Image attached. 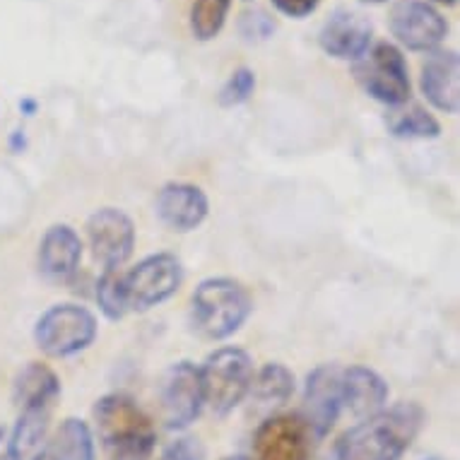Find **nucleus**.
Returning <instances> with one entry per match:
<instances>
[{
	"label": "nucleus",
	"instance_id": "obj_18",
	"mask_svg": "<svg viewBox=\"0 0 460 460\" xmlns=\"http://www.w3.org/2000/svg\"><path fill=\"white\" fill-rule=\"evenodd\" d=\"M15 405L22 410H53L61 395V381L56 371L41 362H30L15 378Z\"/></svg>",
	"mask_w": 460,
	"mask_h": 460
},
{
	"label": "nucleus",
	"instance_id": "obj_21",
	"mask_svg": "<svg viewBox=\"0 0 460 460\" xmlns=\"http://www.w3.org/2000/svg\"><path fill=\"white\" fill-rule=\"evenodd\" d=\"M49 460H94V438L87 422L68 417L46 446Z\"/></svg>",
	"mask_w": 460,
	"mask_h": 460
},
{
	"label": "nucleus",
	"instance_id": "obj_15",
	"mask_svg": "<svg viewBox=\"0 0 460 460\" xmlns=\"http://www.w3.org/2000/svg\"><path fill=\"white\" fill-rule=\"evenodd\" d=\"M420 87L434 109L458 113L460 109V61L458 53L434 51L422 66Z\"/></svg>",
	"mask_w": 460,
	"mask_h": 460
},
{
	"label": "nucleus",
	"instance_id": "obj_5",
	"mask_svg": "<svg viewBox=\"0 0 460 460\" xmlns=\"http://www.w3.org/2000/svg\"><path fill=\"white\" fill-rule=\"evenodd\" d=\"M355 80L362 90L381 104L400 106L410 102L412 84L405 56L395 44L378 41L355 61Z\"/></svg>",
	"mask_w": 460,
	"mask_h": 460
},
{
	"label": "nucleus",
	"instance_id": "obj_31",
	"mask_svg": "<svg viewBox=\"0 0 460 460\" xmlns=\"http://www.w3.org/2000/svg\"><path fill=\"white\" fill-rule=\"evenodd\" d=\"M437 3H446V5H453L456 0H437Z\"/></svg>",
	"mask_w": 460,
	"mask_h": 460
},
{
	"label": "nucleus",
	"instance_id": "obj_14",
	"mask_svg": "<svg viewBox=\"0 0 460 460\" xmlns=\"http://www.w3.org/2000/svg\"><path fill=\"white\" fill-rule=\"evenodd\" d=\"M157 217L172 232H193L203 225L210 210L203 189L193 183H166L157 196Z\"/></svg>",
	"mask_w": 460,
	"mask_h": 460
},
{
	"label": "nucleus",
	"instance_id": "obj_16",
	"mask_svg": "<svg viewBox=\"0 0 460 460\" xmlns=\"http://www.w3.org/2000/svg\"><path fill=\"white\" fill-rule=\"evenodd\" d=\"M385 400H388V384L378 376L376 371L367 369V367L340 369V402H342V412L364 420V417L384 410Z\"/></svg>",
	"mask_w": 460,
	"mask_h": 460
},
{
	"label": "nucleus",
	"instance_id": "obj_29",
	"mask_svg": "<svg viewBox=\"0 0 460 460\" xmlns=\"http://www.w3.org/2000/svg\"><path fill=\"white\" fill-rule=\"evenodd\" d=\"M362 3H369V5H381V3H388V0H362Z\"/></svg>",
	"mask_w": 460,
	"mask_h": 460
},
{
	"label": "nucleus",
	"instance_id": "obj_32",
	"mask_svg": "<svg viewBox=\"0 0 460 460\" xmlns=\"http://www.w3.org/2000/svg\"><path fill=\"white\" fill-rule=\"evenodd\" d=\"M39 460H49V458H46V453H44V456H41V458H39Z\"/></svg>",
	"mask_w": 460,
	"mask_h": 460
},
{
	"label": "nucleus",
	"instance_id": "obj_10",
	"mask_svg": "<svg viewBox=\"0 0 460 460\" xmlns=\"http://www.w3.org/2000/svg\"><path fill=\"white\" fill-rule=\"evenodd\" d=\"M314 431L302 415L268 417L253 437L256 460H311Z\"/></svg>",
	"mask_w": 460,
	"mask_h": 460
},
{
	"label": "nucleus",
	"instance_id": "obj_20",
	"mask_svg": "<svg viewBox=\"0 0 460 460\" xmlns=\"http://www.w3.org/2000/svg\"><path fill=\"white\" fill-rule=\"evenodd\" d=\"M49 420L51 410H22L10 437L17 460H39L49 446Z\"/></svg>",
	"mask_w": 460,
	"mask_h": 460
},
{
	"label": "nucleus",
	"instance_id": "obj_12",
	"mask_svg": "<svg viewBox=\"0 0 460 460\" xmlns=\"http://www.w3.org/2000/svg\"><path fill=\"white\" fill-rule=\"evenodd\" d=\"M342 415L340 402V369L338 367H318L304 388V422L309 424L314 437H325Z\"/></svg>",
	"mask_w": 460,
	"mask_h": 460
},
{
	"label": "nucleus",
	"instance_id": "obj_23",
	"mask_svg": "<svg viewBox=\"0 0 460 460\" xmlns=\"http://www.w3.org/2000/svg\"><path fill=\"white\" fill-rule=\"evenodd\" d=\"M232 0H196L190 8V30L200 41H210L222 31Z\"/></svg>",
	"mask_w": 460,
	"mask_h": 460
},
{
	"label": "nucleus",
	"instance_id": "obj_8",
	"mask_svg": "<svg viewBox=\"0 0 460 460\" xmlns=\"http://www.w3.org/2000/svg\"><path fill=\"white\" fill-rule=\"evenodd\" d=\"M391 34L408 51L434 53L448 34V22L424 0H400L388 17Z\"/></svg>",
	"mask_w": 460,
	"mask_h": 460
},
{
	"label": "nucleus",
	"instance_id": "obj_17",
	"mask_svg": "<svg viewBox=\"0 0 460 460\" xmlns=\"http://www.w3.org/2000/svg\"><path fill=\"white\" fill-rule=\"evenodd\" d=\"M83 258V242L73 226L53 225L39 243V270L53 282H66L77 272Z\"/></svg>",
	"mask_w": 460,
	"mask_h": 460
},
{
	"label": "nucleus",
	"instance_id": "obj_24",
	"mask_svg": "<svg viewBox=\"0 0 460 460\" xmlns=\"http://www.w3.org/2000/svg\"><path fill=\"white\" fill-rule=\"evenodd\" d=\"M97 302L99 309L104 311L106 318L119 321L128 314V296H126V282H123L121 268L104 270L97 282Z\"/></svg>",
	"mask_w": 460,
	"mask_h": 460
},
{
	"label": "nucleus",
	"instance_id": "obj_3",
	"mask_svg": "<svg viewBox=\"0 0 460 460\" xmlns=\"http://www.w3.org/2000/svg\"><path fill=\"white\" fill-rule=\"evenodd\" d=\"M251 296L236 279L210 278L200 282L190 299V318L205 340L234 335L251 314Z\"/></svg>",
	"mask_w": 460,
	"mask_h": 460
},
{
	"label": "nucleus",
	"instance_id": "obj_1",
	"mask_svg": "<svg viewBox=\"0 0 460 460\" xmlns=\"http://www.w3.org/2000/svg\"><path fill=\"white\" fill-rule=\"evenodd\" d=\"M417 402H398L345 431L335 446V460H400L424 427Z\"/></svg>",
	"mask_w": 460,
	"mask_h": 460
},
{
	"label": "nucleus",
	"instance_id": "obj_22",
	"mask_svg": "<svg viewBox=\"0 0 460 460\" xmlns=\"http://www.w3.org/2000/svg\"><path fill=\"white\" fill-rule=\"evenodd\" d=\"M385 123H388V130L393 136L402 137V140H431L441 133L437 119L424 106L410 104V102L391 106Z\"/></svg>",
	"mask_w": 460,
	"mask_h": 460
},
{
	"label": "nucleus",
	"instance_id": "obj_6",
	"mask_svg": "<svg viewBox=\"0 0 460 460\" xmlns=\"http://www.w3.org/2000/svg\"><path fill=\"white\" fill-rule=\"evenodd\" d=\"M97 338V318L77 304H56L41 314L34 328L37 348L49 357H70L83 352Z\"/></svg>",
	"mask_w": 460,
	"mask_h": 460
},
{
	"label": "nucleus",
	"instance_id": "obj_27",
	"mask_svg": "<svg viewBox=\"0 0 460 460\" xmlns=\"http://www.w3.org/2000/svg\"><path fill=\"white\" fill-rule=\"evenodd\" d=\"M321 0H272V5L287 17H306L318 8Z\"/></svg>",
	"mask_w": 460,
	"mask_h": 460
},
{
	"label": "nucleus",
	"instance_id": "obj_2",
	"mask_svg": "<svg viewBox=\"0 0 460 460\" xmlns=\"http://www.w3.org/2000/svg\"><path fill=\"white\" fill-rule=\"evenodd\" d=\"M94 422L106 460H150L157 429L136 400L123 393L104 395L94 405Z\"/></svg>",
	"mask_w": 460,
	"mask_h": 460
},
{
	"label": "nucleus",
	"instance_id": "obj_7",
	"mask_svg": "<svg viewBox=\"0 0 460 460\" xmlns=\"http://www.w3.org/2000/svg\"><path fill=\"white\" fill-rule=\"evenodd\" d=\"M123 282H126L128 309L147 311L164 304L179 292L183 282V268L179 258L172 253H155L140 261L133 270L123 272Z\"/></svg>",
	"mask_w": 460,
	"mask_h": 460
},
{
	"label": "nucleus",
	"instance_id": "obj_33",
	"mask_svg": "<svg viewBox=\"0 0 460 460\" xmlns=\"http://www.w3.org/2000/svg\"><path fill=\"white\" fill-rule=\"evenodd\" d=\"M434 460H437V458H434Z\"/></svg>",
	"mask_w": 460,
	"mask_h": 460
},
{
	"label": "nucleus",
	"instance_id": "obj_25",
	"mask_svg": "<svg viewBox=\"0 0 460 460\" xmlns=\"http://www.w3.org/2000/svg\"><path fill=\"white\" fill-rule=\"evenodd\" d=\"M256 90V75L249 68H242L232 73V77L226 80L222 92H219V104L222 106H236L243 104L246 99Z\"/></svg>",
	"mask_w": 460,
	"mask_h": 460
},
{
	"label": "nucleus",
	"instance_id": "obj_9",
	"mask_svg": "<svg viewBox=\"0 0 460 460\" xmlns=\"http://www.w3.org/2000/svg\"><path fill=\"white\" fill-rule=\"evenodd\" d=\"M162 420L169 429L181 431L196 422L203 410V385L196 364L179 362L166 371L159 388Z\"/></svg>",
	"mask_w": 460,
	"mask_h": 460
},
{
	"label": "nucleus",
	"instance_id": "obj_30",
	"mask_svg": "<svg viewBox=\"0 0 460 460\" xmlns=\"http://www.w3.org/2000/svg\"><path fill=\"white\" fill-rule=\"evenodd\" d=\"M222 460H253V458H243V456H232V458H222Z\"/></svg>",
	"mask_w": 460,
	"mask_h": 460
},
{
	"label": "nucleus",
	"instance_id": "obj_26",
	"mask_svg": "<svg viewBox=\"0 0 460 460\" xmlns=\"http://www.w3.org/2000/svg\"><path fill=\"white\" fill-rule=\"evenodd\" d=\"M205 448L198 438H179L169 446L164 460H203Z\"/></svg>",
	"mask_w": 460,
	"mask_h": 460
},
{
	"label": "nucleus",
	"instance_id": "obj_4",
	"mask_svg": "<svg viewBox=\"0 0 460 460\" xmlns=\"http://www.w3.org/2000/svg\"><path fill=\"white\" fill-rule=\"evenodd\" d=\"M200 371L203 402L217 417L229 415L249 395L253 381V359L239 348H222L205 359Z\"/></svg>",
	"mask_w": 460,
	"mask_h": 460
},
{
	"label": "nucleus",
	"instance_id": "obj_13",
	"mask_svg": "<svg viewBox=\"0 0 460 460\" xmlns=\"http://www.w3.org/2000/svg\"><path fill=\"white\" fill-rule=\"evenodd\" d=\"M374 27L367 17L349 10H340L323 24L318 44L328 56L340 61H357L369 51Z\"/></svg>",
	"mask_w": 460,
	"mask_h": 460
},
{
	"label": "nucleus",
	"instance_id": "obj_19",
	"mask_svg": "<svg viewBox=\"0 0 460 460\" xmlns=\"http://www.w3.org/2000/svg\"><path fill=\"white\" fill-rule=\"evenodd\" d=\"M251 400L261 410H278L295 395V374L285 364H265L263 369L253 374L249 388Z\"/></svg>",
	"mask_w": 460,
	"mask_h": 460
},
{
	"label": "nucleus",
	"instance_id": "obj_28",
	"mask_svg": "<svg viewBox=\"0 0 460 460\" xmlns=\"http://www.w3.org/2000/svg\"><path fill=\"white\" fill-rule=\"evenodd\" d=\"M0 460H17L13 446H10V437L3 429H0Z\"/></svg>",
	"mask_w": 460,
	"mask_h": 460
},
{
	"label": "nucleus",
	"instance_id": "obj_11",
	"mask_svg": "<svg viewBox=\"0 0 460 460\" xmlns=\"http://www.w3.org/2000/svg\"><path fill=\"white\" fill-rule=\"evenodd\" d=\"M87 239L104 270L121 268L136 249V225L123 210L102 208L87 219Z\"/></svg>",
	"mask_w": 460,
	"mask_h": 460
}]
</instances>
